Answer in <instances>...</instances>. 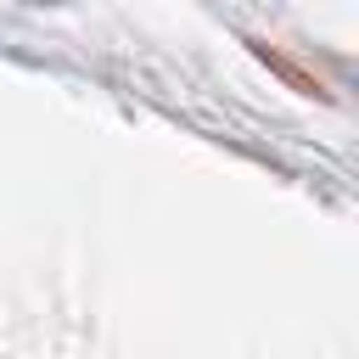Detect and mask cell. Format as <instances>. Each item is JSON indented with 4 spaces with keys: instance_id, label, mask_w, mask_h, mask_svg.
<instances>
[{
    "instance_id": "obj_1",
    "label": "cell",
    "mask_w": 359,
    "mask_h": 359,
    "mask_svg": "<svg viewBox=\"0 0 359 359\" xmlns=\"http://www.w3.org/2000/svg\"><path fill=\"white\" fill-rule=\"evenodd\" d=\"M252 56H258V62H264V67H269V73H275L286 90H297V95H314V101H337V90H331L320 73H309L303 62H292L286 50H275L269 39H252Z\"/></svg>"
}]
</instances>
